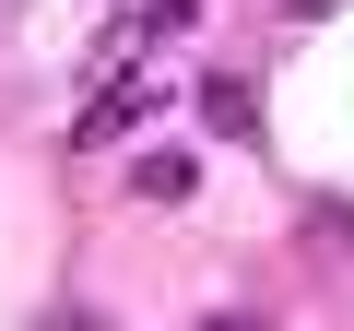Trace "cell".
Listing matches in <instances>:
<instances>
[{
    "mask_svg": "<svg viewBox=\"0 0 354 331\" xmlns=\"http://www.w3.org/2000/svg\"><path fill=\"white\" fill-rule=\"evenodd\" d=\"M142 118H153V83H106V95L71 118V142L95 154V142H118V130H142Z\"/></svg>",
    "mask_w": 354,
    "mask_h": 331,
    "instance_id": "1",
    "label": "cell"
},
{
    "mask_svg": "<svg viewBox=\"0 0 354 331\" xmlns=\"http://www.w3.org/2000/svg\"><path fill=\"white\" fill-rule=\"evenodd\" d=\"M189 107H201V118H213L225 142H260V95H248V83H201Z\"/></svg>",
    "mask_w": 354,
    "mask_h": 331,
    "instance_id": "2",
    "label": "cell"
},
{
    "mask_svg": "<svg viewBox=\"0 0 354 331\" xmlns=\"http://www.w3.org/2000/svg\"><path fill=\"white\" fill-rule=\"evenodd\" d=\"M189 178H201L189 154H142V178H130V190H142V202H189Z\"/></svg>",
    "mask_w": 354,
    "mask_h": 331,
    "instance_id": "3",
    "label": "cell"
},
{
    "mask_svg": "<svg viewBox=\"0 0 354 331\" xmlns=\"http://www.w3.org/2000/svg\"><path fill=\"white\" fill-rule=\"evenodd\" d=\"M295 12H342V0H295Z\"/></svg>",
    "mask_w": 354,
    "mask_h": 331,
    "instance_id": "4",
    "label": "cell"
},
{
    "mask_svg": "<svg viewBox=\"0 0 354 331\" xmlns=\"http://www.w3.org/2000/svg\"><path fill=\"white\" fill-rule=\"evenodd\" d=\"M213 331H248V319H213Z\"/></svg>",
    "mask_w": 354,
    "mask_h": 331,
    "instance_id": "5",
    "label": "cell"
}]
</instances>
